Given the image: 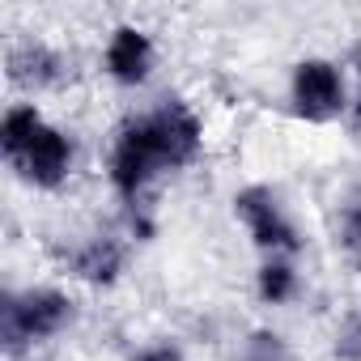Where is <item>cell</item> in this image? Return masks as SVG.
Here are the masks:
<instances>
[{
    "mask_svg": "<svg viewBox=\"0 0 361 361\" xmlns=\"http://www.w3.org/2000/svg\"><path fill=\"white\" fill-rule=\"evenodd\" d=\"M5 73L18 90H56L68 77V56L43 39H13L5 51Z\"/></svg>",
    "mask_w": 361,
    "mask_h": 361,
    "instance_id": "8",
    "label": "cell"
},
{
    "mask_svg": "<svg viewBox=\"0 0 361 361\" xmlns=\"http://www.w3.org/2000/svg\"><path fill=\"white\" fill-rule=\"evenodd\" d=\"M234 217L243 221V230L251 234V243L264 255H289L293 259L302 251V230L268 183H247L243 192H234Z\"/></svg>",
    "mask_w": 361,
    "mask_h": 361,
    "instance_id": "3",
    "label": "cell"
},
{
    "mask_svg": "<svg viewBox=\"0 0 361 361\" xmlns=\"http://www.w3.org/2000/svg\"><path fill=\"white\" fill-rule=\"evenodd\" d=\"M153 123L161 132L170 170H188L204 153V119H200V111L192 102H183V98H161L153 106Z\"/></svg>",
    "mask_w": 361,
    "mask_h": 361,
    "instance_id": "7",
    "label": "cell"
},
{
    "mask_svg": "<svg viewBox=\"0 0 361 361\" xmlns=\"http://www.w3.org/2000/svg\"><path fill=\"white\" fill-rule=\"evenodd\" d=\"M77 166V140L73 132H64L60 123H43V132L35 136V145L13 161V170L39 192H56L68 183V174Z\"/></svg>",
    "mask_w": 361,
    "mask_h": 361,
    "instance_id": "5",
    "label": "cell"
},
{
    "mask_svg": "<svg viewBox=\"0 0 361 361\" xmlns=\"http://www.w3.org/2000/svg\"><path fill=\"white\" fill-rule=\"evenodd\" d=\"M77 314V302L56 289V285H30V289H9L0 298V344L9 357L30 353L35 344L56 340Z\"/></svg>",
    "mask_w": 361,
    "mask_h": 361,
    "instance_id": "1",
    "label": "cell"
},
{
    "mask_svg": "<svg viewBox=\"0 0 361 361\" xmlns=\"http://www.w3.org/2000/svg\"><path fill=\"white\" fill-rule=\"evenodd\" d=\"M166 170H170V161H166V145H161V132L153 123V111L123 119L115 140H111V153H106V183H111V192L123 204L136 209L145 188Z\"/></svg>",
    "mask_w": 361,
    "mask_h": 361,
    "instance_id": "2",
    "label": "cell"
},
{
    "mask_svg": "<svg viewBox=\"0 0 361 361\" xmlns=\"http://www.w3.org/2000/svg\"><path fill=\"white\" fill-rule=\"evenodd\" d=\"M238 361H293V348L276 327H251L238 344Z\"/></svg>",
    "mask_w": 361,
    "mask_h": 361,
    "instance_id": "12",
    "label": "cell"
},
{
    "mask_svg": "<svg viewBox=\"0 0 361 361\" xmlns=\"http://www.w3.org/2000/svg\"><path fill=\"white\" fill-rule=\"evenodd\" d=\"M123 268H128V247L115 234H94V238H85L68 251V276L90 285V289L119 285Z\"/></svg>",
    "mask_w": 361,
    "mask_h": 361,
    "instance_id": "9",
    "label": "cell"
},
{
    "mask_svg": "<svg viewBox=\"0 0 361 361\" xmlns=\"http://www.w3.org/2000/svg\"><path fill=\"white\" fill-rule=\"evenodd\" d=\"M153 64H157V43L145 26L136 22H119L111 35H106V47H102V73L123 85V90H136L153 77Z\"/></svg>",
    "mask_w": 361,
    "mask_h": 361,
    "instance_id": "6",
    "label": "cell"
},
{
    "mask_svg": "<svg viewBox=\"0 0 361 361\" xmlns=\"http://www.w3.org/2000/svg\"><path fill=\"white\" fill-rule=\"evenodd\" d=\"M289 102L293 115L306 123H327L348 106V81L344 68L327 56H306L289 73Z\"/></svg>",
    "mask_w": 361,
    "mask_h": 361,
    "instance_id": "4",
    "label": "cell"
},
{
    "mask_svg": "<svg viewBox=\"0 0 361 361\" xmlns=\"http://www.w3.org/2000/svg\"><path fill=\"white\" fill-rule=\"evenodd\" d=\"M331 357L336 361H361V310H344L331 331Z\"/></svg>",
    "mask_w": 361,
    "mask_h": 361,
    "instance_id": "14",
    "label": "cell"
},
{
    "mask_svg": "<svg viewBox=\"0 0 361 361\" xmlns=\"http://www.w3.org/2000/svg\"><path fill=\"white\" fill-rule=\"evenodd\" d=\"M43 111H39V102H13L9 111H5V119H0V153H5V161L13 166L30 145H35V136L43 132Z\"/></svg>",
    "mask_w": 361,
    "mask_h": 361,
    "instance_id": "10",
    "label": "cell"
},
{
    "mask_svg": "<svg viewBox=\"0 0 361 361\" xmlns=\"http://www.w3.org/2000/svg\"><path fill=\"white\" fill-rule=\"evenodd\" d=\"M128 361H188V357H183V348H178V344H170V340H157V344H145V348H136Z\"/></svg>",
    "mask_w": 361,
    "mask_h": 361,
    "instance_id": "15",
    "label": "cell"
},
{
    "mask_svg": "<svg viewBox=\"0 0 361 361\" xmlns=\"http://www.w3.org/2000/svg\"><path fill=\"white\" fill-rule=\"evenodd\" d=\"M336 243H340V251L361 268V196H353V200L340 204V217H336Z\"/></svg>",
    "mask_w": 361,
    "mask_h": 361,
    "instance_id": "13",
    "label": "cell"
},
{
    "mask_svg": "<svg viewBox=\"0 0 361 361\" xmlns=\"http://www.w3.org/2000/svg\"><path fill=\"white\" fill-rule=\"evenodd\" d=\"M298 289H302V276H298L293 259L289 255H264V264L255 268V298L264 306H285L298 298Z\"/></svg>",
    "mask_w": 361,
    "mask_h": 361,
    "instance_id": "11",
    "label": "cell"
},
{
    "mask_svg": "<svg viewBox=\"0 0 361 361\" xmlns=\"http://www.w3.org/2000/svg\"><path fill=\"white\" fill-rule=\"evenodd\" d=\"M353 119H357V128H361V98H357V106H353Z\"/></svg>",
    "mask_w": 361,
    "mask_h": 361,
    "instance_id": "16",
    "label": "cell"
}]
</instances>
